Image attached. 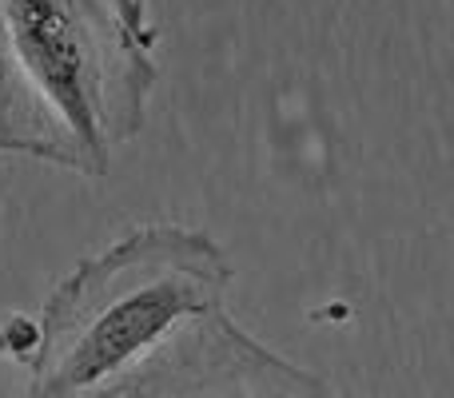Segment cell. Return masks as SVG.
<instances>
[{
    "instance_id": "cell-1",
    "label": "cell",
    "mask_w": 454,
    "mask_h": 398,
    "mask_svg": "<svg viewBox=\"0 0 454 398\" xmlns=\"http://www.w3.org/2000/svg\"><path fill=\"white\" fill-rule=\"evenodd\" d=\"M231 283L220 243L188 227H140L80 263L40 311L44 343L24 398H88L176 331L223 307Z\"/></svg>"
},
{
    "instance_id": "cell-2",
    "label": "cell",
    "mask_w": 454,
    "mask_h": 398,
    "mask_svg": "<svg viewBox=\"0 0 454 398\" xmlns=\"http://www.w3.org/2000/svg\"><path fill=\"white\" fill-rule=\"evenodd\" d=\"M16 68L60 144V168L104 176L148 120V0H0Z\"/></svg>"
},
{
    "instance_id": "cell-3",
    "label": "cell",
    "mask_w": 454,
    "mask_h": 398,
    "mask_svg": "<svg viewBox=\"0 0 454 398\" xmlns=\"http://www.w3.org/2000/svg\"><path fill=\"white\" fill-rule=\"evenodd\" d=\"M88 398H347L279 359L231 315H200L156 355Z\"/></svg>"
},
{
    "instance_id": "cell-4",
    "label": "cell",
    "mask_w": 454,
    "mask_h": 398,
    "mask_svg": "<svg viewBox=\"0 0 454 398\" xmlns=\"http://www.w3.org/2000/svg\"><path fill=\"white\" fill-rule=\"evenodd\" d=\"M0 156H32L44 164H60V144L16 68L4 16H0Z\"/></svg>"
},
{
    "instance_id": "cell-5",
    "label": "cell",
    "mask_w": 454,
    "mask_h": 398,
    "mask_svg": "<svg viewBox=\"0 0 454 398\" xmlns=\"http://www.w3.org/2000/svg\"><path fill=\"white\" fill-rule=\"evenodd\" d=\"M40 343H44L40 319H32V315H4L0 319V355L4 359H16L32 371L40 359Z\"/></svg>"
}]
</instances>
